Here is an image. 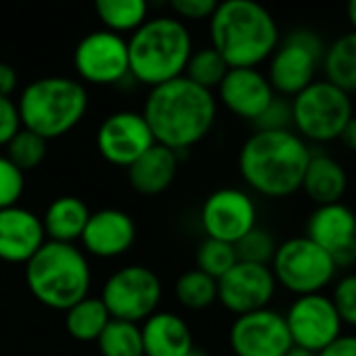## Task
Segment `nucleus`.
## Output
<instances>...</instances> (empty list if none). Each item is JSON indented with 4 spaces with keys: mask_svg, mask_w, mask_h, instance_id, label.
<instances>
[{
    "mask_svg": "<svg viewBox=\"0 0 356 356\" xmlns=\"http://www.w3.org/2000/svg\"><path fill=\"white\" fill-rule=\"evenodd\" d=\"M277 241L275 235L262 227H254L250 233H245L237 243V260L239 262H252V264H266L270 266V260L277 252Z\"/></svg>",
    "mask_w": 356,
    "mask_h": 356,
    "instance_id": "nucleus-33",
    "label": "nucleus"
},
{
    "mask_svg": "<svg viewBox=\"0 0 356 356\" xmlns=\"http://www.w3.org/2000/svg\"><path fill=\"white\" fill-rule=\"evenodd\" d=\"M277 287L293 296H308L325 291L337 275V268L323 248L310 241L306 235L285 239L277 245L270 260Z\"/></svg>",
    "mask_w": 356,
    "mask_h": 356,
    "instance_id": "nucleus-8",
    "label": "nucleus"
},
{
    "mask_svg": "<svg viewBox=\"0 0 356 356\" xmlns=\"http://www.w3.org/2000/svg\"><path fill=\"white\" fill-rule=\"evenodd\" d=\"M346 17L352 26V32H356V0H346Z\"/></svg>",
    "mask_w": 356,
    "mask_h": 356,
    "instance_id": "nucleus-43",
    "label": "nucleus"
},
{
    "mask_svg": "<svg viewBox=\"0 0 356 356\" xmlns=\"http://www.w3.org/2000/svg\"><path fill=\"white\" fill-rule=\"evenodd\" d=\"M285 356H316V354H312L308 350H302V348H291Z\"/></svg>",
    "mask_w": 356,
    "mask_h": 356,
    "instance_id": "nucleus-44",
    "label": "nucleus"
},
{
    "mask_svg": "<svg viewBox=\"0 0 356 356\" xmlns=\"http://www.w3.org/2000/svg\"><path fill=\"white\" fill-rule=\"evenodd\" d=\"M354 225L356 214L343 202L316 206L306 220V237L331 256L354 241Z\"/></svg>",
    "mask_w": 356,
    "mask_h": 356,
    "instance_id": "nucleus-23",
    "label": "nucleus"
},
{
    "mask_svg": "<svg viewBox=\"0 0 356 356\" xmlns=\"http://www.w3.org/2000/svg\"><path fill=\"white\" fill-rule=\"evenodd\" d=\"M26 193V174L7 157L0 153V210L19 206Z\"/></svg>",
    "mask_w": 356,
    "mask_h": 356,
    "instance_id": "nucleus-34",
    "label": "nucleus"
},
{
    "mask_svg": "<svg viewBox=\"0 0 356 356\" xmlns=\"http://www.w3.org/2000/svg\"><path fill=\"white\" fill-rule=\"evenodd\" d=\"M316 356H356V335H339Z\"/></svg>",
    "mask_w": 356,
    "mask_h": 356,
    "instance_id": "nucleus-39",
    "label": "nucleus"
},
{
    "mask_svg": "<svg viewBox=\"0 0 356 356\" xmlns=\"http://www.w3.org/2000/svg\"><path fill=\"white\" fill-rule=\"evenodd\" d=\"M101 356H145L140 325L111 318L95 341Z\"/></svg>",
    "mask_w": 356,
    "mask_h": 356,
    "instance_id": "nucleus-29",
    "label": "nucleus"
},
{
    "mask_svg": "<svg viewBox=\"0 0 356 356\" xmlns=\"http://www.w3.org/2000/svg\"><path fill=\"white\" fill-rule=\"evenodd\" d=\"M47 243L42 218L24 206L0 210V262L26 264Z\"/></svg>",
    "mask_w": 356,
    "mask_h": 356,
    "instance_id": "nucleus-19",
    "label": "nucleus"
},
{
    "mask_svg": "<svg viewBox=\"0 0 356 356\" xmlns=\"http://www.w3.org/2000/svg\"><path fill=\"white\" fill-rule=\"evenodd\" d=\"M327 44L308 28H298L279 40L268 59L266 78L275 95L291 99L316 80Z\"/></svg>",
    "mask_w": 356,
    "mask_h": 356,
    "instance_id": "nucleus-9",
    "label": "nucleus"
},
{
    "mask_svg": "<svg viewBox=\"0 0 356 356\" xmlns=\"http://www.w3.org/2000/svg\"><path fill=\"white\" fill-rule=\"evenodd\" d=\"M354 239H356V225H354Z\"/></svg>",
    "mask_w": 356,
    "mask_h": 356,
    "instance_id": "nucleus-46",
    "label": "nucleus"
},
{
    "mask_svg": "<svg viewBox=\"0 0 356 356\" xmlns=\"http://www.w3.org/2000/svg\"><path fill=\"white\" fill-rule=\"evenodd\" d=\"M92 5L103 28L122 36L145 24L149 13V0H92Z\"/></svg>",
    "mask_w": 356,
    "mask_h": 356,
    "instance_id": "nucleus-27",
    "label": "nucleus"
},
{
    "mask_svg": "<svg viewBox=\"0 0 356 356\" xmlns=\"http://www.w3.org/2000/svg\"><path fill=\"white\" fill-rule=\"evenodd\" d=\"M140 113L157 145L183 153L200 145L212 132L218 101L212 90L181 76L153 86Z\"/></svg>",
    "mask_w": 356,
    "mask_h": 356,
    "instance_id": "nucleus-1",
    "label": "nucleus"
},
{
    "mask_svg": "<svg viewBox=\"0 0 356 356\" xmlns=\"http://www.w3.org/2000/svg\"><path fill=\"white\" fill-rule=\"evenodd\" d=\"M95 145L107 163L115 168H128L147 149H151L155 140L140 111L122 109L113 111L99 124Z\"/></svg>",
    "mask_w": 356,
    "mask_h": 356,
    "instance_id": "nucleus-14",
    "label": "nucleus"
},
{
    "mask_svg": "<svg viewBox=\"0 0 356 356\" xmlns=\"http://www.w3.org/2000/svg\"><path fill=\"white\" fill-rule=\"evenodd\" d=\"M163 287L155 270L143 264H128L113 270L101 289V302L111 318L140 325L159 310Z\"/></svg>",
    "mask_w": 356,
    "mask_h": 356,
    "instance_id": "nucleus-10",
    "label": "nucleus"
},
{
    "mask_svg": "<svg viewBox=\"0 0 356 356\" xmlns=\"http://www.w3.org/2000/svg\"><path fill=\"white\" fill-rule=\"evenodd\" d=\"M216 90V101H220L227 111L252 124L275 99V90L266 74L258 67H231Z\"/></svg>",
    "mask_w": 356,
    "mask_h": 356,
    "instance_id": "nucleus-18",
    "label": "nucleus"
},
{
    "mask_svg": "<svg viewBox=\"0 0 356 356\" xmlns=\"http://www.w3.org/2000/svg\"><path fill=\"white\" fill-rule=\"evenodd\" d=\"M40 218L47 241L78 243L90 218V208L76 195H61L47 206Z\"/></svg>",
    "mask_w": 356,
    "mask_h": 356,
    "instance_id": "nucleus-24",
    "label": "nucleus"
},
{
    "mask_svg": "<svg viewBox=\"0 0 356 356\" xmlns=\"http://www.w3.org/2000/svg\"><path fill=\"white\" fill-rule=\"evenodd\" d=\"M281 40L273 13L258 0H220L210 17V47L229 67H258Z\"/></svg>",
    "mask_w": 356,
    "mask_h": 356,
    "instance_id": "nucleus-3",
    "label": "nucleus"
},
{
    "mask_svg": "<svg viewBox=\"0 0 356 356\" xmlns=\"http://www.w3.org/2000/svg\"><path fill=\"white\" fill-rule=\"evenodd\" d=\"M331 302L343 325L356 327V273H348L333 283Z\"/></svg>",
    "mask_w": 356,
    "mask_h": 356,
    "instance_id": "nucleus-35",
    "label": "nucleus"
},
{
    "mask_svg": "<svg viewBox=\"0 0 356 356\" xmlns=\"http://www.w3.org/2000/svg\"><path fill=\"white\" fill-rule=\"evenodd\" d=\"M17 84H19V76L15 67L0 61V97H13Z\"/></svg>",
    "mask_w": 356,
    "mask_h": 356,
    "instance_id": "nucleus-40",
    "label": "nucleus"
},
{
    "mask_svg": "<svg viewBox=\"0 0 356 356\" xmlns=\"http://www.w3.org/2000/svg\"><path fill=\"white\" fill-rule=\"evenodd\" d=\"M216 283L218 302L235 316L268 308L277 293L275 275L266 264L237 262Z\"/></svg>",
    "mask_w": 356,
    "mask_h": 356,
    "instance_id": "nucleus-16",
    "label": "nucleus"
},
{
    "mask_svg": "<svg viewBox=\"0 0 356 356\" xmlns=\"http://www.w3.org/2000/svg\"><path fill=\"white\" fill-rule=\"evenodd\" d=\"M237 252L233 243H225L218 239L206 237L195 254V268L206 273L212 279H220L227 270H231L237 264Z\"/></svg>",
    "mask_w": 356,
    "mask_h": 356,
    "instance_id": "nucleus-32",
    "label": "nucleus"
},
{
    "mask_svg": "<svg viewBox=\"0 0 356 356\" xmlns=\"http://www.w3.org/2000/svg\"><path fill=\"white\" fill-rule=\"evenodd\" d=\"M321 70L325 80L341 88L350 97L356 95V32L337 36L323 55Z\"/></svg>",
    "mask_w": 356,
    "mask_h": 356,
    "instance_id": "nucleus-25",
    "label": "nucleus"
},
{
    "mask_svg": "<svg viewBox=\"0 0 356 356\" xmlns=\"http://www.w3.org/2000/svg\"><path fill=\"white\" fill-rule=\"evenodd\" d=\"M337 140H339L348 151L356 153V115L350 118V122L346 124V128L341 130V134H339Z\"/></svg>",
    "mask_w": 356,
    "mask_h": 356,
    "instance_id": "nucleus-42",
    "label": "nucleus"
},
{
    "mask_svg": "<svg viewBox=\"0 0 356 356\" xmlns=\"http://www.w3.org/2000/svg\"><path fill=\"white\" fill-rule=\"evenodd\" d=\"M193 51L185 22L170 15L147 19L128 38L130 76L149 88L181 78Z\"/></svg>",
    "mask_w": 356,
    "mask_h": 356,
    "instance_id": "nucleus-4",
    "label": "nucleus"
},
{
    "mask_svg": "<svg viewBox=\"0 0 356 356\" xmlns=\"http://www.w3.org/2000/svg\"><path fill=\"white\" fill-rule=\"evenodd\" d=\"M187 356H210V354H208L206 350H202V348H197V346H195V348H193V350H191Z\"/></svg>",
    "mask_w": 356,
    "mask_h": 356,
    "instance_id": "nucleus-45",
    "label": "nucleus"
},
{
    "mask_svg": "<svg viewBox=\"0 0 356 356\" xmlns=\"http://www.w3.org/2000/svg\"><path fill=\"white\" fill-rule=\"evenodd\" d=\"M174 17L181 22H202L210 19L220 5V0H168Z\"/></svg>",
    "mask_w": 356,
    "mask_h": 356,
    "instance_id": "nucleus-37",
    "label": "nucleus"
},
{
    "mask_svg": "<svg viewBox=\"0 0 356 356\" xmlns=\"http://www.w3.org/2000/svg\"><path fill=\"white\" fill-rule=\"evenodd\" d=\"M300 191L316 206L337 204L348 191V172L333 155L312 151Z\"/></svg>",
    "mask_w": 356,
    "mask_h": 356,
    "instance_id": "nucleus-22",
    "label": "nucleus"
},
{
    "mask_svg": "<svg viewBox=\"0 0 356 356\" xmlns=\"http://www.w3.org/2000/svg\"><path fill=\"white\" fill-rule=\"evenodd\" d=\"M24 266L28 291L51 310L65 312L90 293V262L76 243L47 241Z\"/></svg>",
    "mask_w": 356,
    "mask_h": 356,
    "instance_id": "nucleus-5",
    "label": "nucleus"
},
{
    "mask_svg": "<svg viewBox=\"0 0 356 356\" xmlns=\"http://www.w3.org/2000/svg\"><path fill=\"white\" fill-rule=\"evenodd\" d=\"M86 86L67 76H44L30 82L17 101L22 126L47 140L70 134L88 111Z\"/></svg>",
    "mask_w": 356,
    "mask_h": 356,
    "instance_id": "nucleus-6",
    "label": "nucleus"
},
{
    "mask_svg": "<svg viewBox=\"0 0 356 356\" xmlns=\"http://www.w3.org/2000/svg\"><path fill=\"white\" fill-rule=\"evenodd\" d=\"M231 67L227 65V61L218 55V51H214L212 47L193 51L189 57V63L185 67V78L191 80L193 84L206 88V90H216L218 84L222 82V78L227 76Z\"/></svg>",
    "mask_w": 356,
    "mask_h": 356,
    "instance_id": "nucleus-30",
    "label": "nucleus"
},
{
    "mask_svg": "<svg viewBox=\"0 0 356 356\" xmlns=\"http://www.w3.org/2000/svg\"><path fill=\"white\" fill-rule=\"evenodd\" d=\"M331 260H333V264H335L337 270L356 266V239L350 241L348 245L339 248L337 252H333V254H331Z\"/></svg>",
    "mask_w": 356,
    "mask_h": 356,
    "instance_id": "nucleus-41",
    "label": "nucleus"
},
{
    "mask_svg": "<svg viewBox=\"0 0 356 356\" xmlns=\"http://www.w3.org/2000/svg\"><path fill=\"white\" fill-rule=\"evenodd\" d=\"M229 346L235 356H285L293 348L285 316L270 306L235 316Z\"/></svg>",
    "mask_w": 356,
    "mask_h": 356,
    "instance_id": "nucleus-15",
    "label": "nucleus"
},
{
    "mask_svg": "<svg viewBox=\"0 0 356 356\" xmlns=\"http://www.w3.org/2000/svg\"><path fill=\"white\" fill-rule=\"evenodd\" d=\"M283 316L293 348H302L312 354L325 350L341 335L343 329V323L325 291L296 296Z\"/></svg>",
    "mask_w": 356,
    "mask_h": 356,
    "instance_id": "nucleus-12",
    "label": "nucleus"
},
{
    "mask_svg": "<svg viewBox=\"0 0 356 356\" xmlns=\"http://www.w3.org/2000/svg\"><path fill=\"white\" fill-rule=\"evenodd\" d=\"M176 302L187 310H206L218 302V283L206 273L191 268L176 279Z\"/></svg>",
    "mask_w": 356,
    "mask_h": 356,
    "instance_id": "nucleus-28",
    "label": "nucleus"
},
{
    "mask_svg": "<svg viewBox=\"0 0 356 356\" xmlns=\"http://www.w3.org/2000/svg\"><path fill=\"white\" fill-rule=\"evenodd\" d=\"M109 321V310L105 308L101 298L92 296H86L70 310H65V331L70 333V337L82 343L97 341Z\"/></svg>",
    "mask_w": 356,
    "mask_h": 356,
    "instance_id": "nucleus-26",
    "label": "nucleus"
},
{
    "mask_svg": "<svg viewBox=\"0 0 356 356\" xmlns=\"http://www.w3.org/2000/svg\"><path fill=\"white\" fill-rule=\"evenodd\" d=\"M254 130H293L291 128V99L275 95L268 107L254 122Z\"/></svg>",
    "mask_w": 356,
    "mask_h": 356,
    "instance_id": "nucleus-36",
    "label": "nucleus"
},
{
    "mask_svg": "<svg viewBox=\"0 0 356 356\" xmlns=\"http://www.w3.org/2000/svg\"><path fill=\"white\" fill-rule=\"evenodd\" d=\"M22 128L17 101L13 97H0V147H7Z\"/></svg>",
    "mask_w": 356,
    "mask_h": 356,
    "instance_id": "nucleus-38",
    "label": "nucleus"
},
{
    "mask_svg": "<svg viewBox=\"0 0 356 356\" xmlns=\"http://www.w3.org/2000/svg\"><path fill=\"white\" fill-rule=\"evenodd\" d=\"M5 149H7L5 155L26 174L30 170H36L44 161L49 151V140L28 128H22Z\"/></svg>",
    "mask_w": 356,
    "mask_h": 356,
    "instance_id": "nucleus-31",
    "label": "nucleus"
},
{
    "mask_svg": "<svg viewBox=\"0 0 356 356\" xmlns=\"http://www.w3.org/2000/svg\"><path fill=\"white\" fill-rule=\"evenodd\" d=\"M200 222L206 237L235 245L245 233L258 227V208L245 189L220 187L206 197Z\"/></svg>",
    "mask_w": 356,
    "mask_h": 356,
    "instance_id": "nucleus-13",
    "label": "nucleus"
},
{
    "mask_svg": "<svg viewBox=\"0 0 356 356\" xmlns=\"http://www.w3.org/2000/svg\"><path fill=\"white\" fill-rule=\"evenodd\" d=\"M145 356H187L193 348V331L176 312L157 310L140 323Z\"/></svg>",
    "mask_w": 356,
    "mask_h": 356,
    "instance_id": "nucleus-20",
    "label": "nucleus"
},
{
    "mask_svg": "<svg viewBox=\"0 0 356 356\" xmlns=\"http://www.w3.org/2000/svg\"><path fill=\"white\" fill-rule=\"evenodd\" d=\"M136 241V225L132 216L118 208L90 212L82 231L80 245L86 256L99 260H115L124 256Z\"/></svg>",
    "mask_w": 356,
    "mask_h": 356,
    "instance_id": "nucleus-17",
    "label": "nucleus"
},
{
    "mask_svg": "<svg viewBox=\"0 0 356 356\" xmlns=\"http://www.w3.org/2000/svg\"><path fill=\"white\" fill-rule=\"evenodd\" d=\"M178 165H181V153L155 143L132 165L126 168V176L136 193L153 197L165 193L172 187Z\"/></svg>",
    "mask_w": 356,
    "mask_h": 356,
    "instance_id": "nucleus-21",
    "label": "nucleus"
},
{
    "mask_svg": "<svg viewBox=\"0 0 356 356\" xmlns=\"http://www.w3.org/2000/svg\"><path fill=\"white\" fill-rule=\"evenodd\" d=\"M74 67L82 84L115 86L130 76L128 40L105 28L90 32L76 44Z\"/></svg>",
    "mask_w": 356,
    "mask_h": 356,
    "instance_id": "nucleus-11",
    "label": "nucleus"
},
{
    "mask_svg": "<svg viewBox=\"0 0 356 356\" xmlns=\"http://www.w3.org/2000/svg\"><path fill=\"white\" fill-rule=\"evenodd\" d=\"M310 145L293 130H254L239 149L237 168L250 191L287 200L302 187Z\"/></svg>",
    "mask_w": 356,
    "mask_h": 356,
    "instance_id": "nucleus-2",
    "label": "nucleus"
},
{
    "mask_svg": "<svg viewBox=\"0 0 356 356\" xmlns=\"http://www.w3.org/2000/svg\"><path fill=\"white\" fill-rule=\"evenodd\" d=\"M352 115V97L325 78L314 80L302 92L291 97V128L308 145L337 140Z\"/></svg>",
    "mask_w": 356,
    "mask_h": 356,
    "instance_id": "nucleus-7",
    "label": "nucleus"
}]
</instances>
